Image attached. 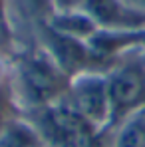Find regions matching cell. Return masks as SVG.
Listing matches in <instances>:
<instances>
[{"label":"cell","mask_w":145,"mask_h":147,"mask_svg":"<svg viewBox=\"0 0 145 147\" xmlns=\"http://www.w3.org/2000/svg\"><path fill=\"white\" fill-rule=\"evenodd\" d=\"M109 147H145V107L111 129Z\"/></svg>","instance_id":"6"},{"label":"cell","mask_w":145,"mask_h":147,"mask_svg":"<svg viewBox=\"0 0 145 147\" xmlns=\"http://www.w3.org/2000/svg\"><path fill=\"white\" fill-rule=\"evenodd\" d=\"M6 84L16 107L26 113L60 101L68 92L70 76L36 46L12 58Z\"/></svg>","instance_id":"1"},{"label":"cell","mask_w":145,"mask_h":147,"mask_svg":"<svg viewBox=\"0 0 145 147\" xmlns=\"http://www.w3.org/2000/svg\"><path fill=\"white\" fill-rule=\"evenodd\" d=\"M66 99L99 131H111V105L105 70H86L70 78Z\"/></svg>","instance_id":"3"},{"label":"cell","mask_w":145,"mask_h":147,"mask_svg":"<svg viewBox=\"0 0 145 147\" xmlns=\"http://www.w3.org/2000/svg\"><path fill=\"white\" fill-rule=\"evenodd\" d=\"M40 147H42V145H40Z\"/></svg>","instance_id":"13"},{"label":"cell","mask_w":145,"mask_h":147,"mask_svg":"<svg viewBox=\"0 0 145 147\" xmlns=\"http://www.w3.org/2000/svg\"><path fill=\"white\" fill-rule=\"evenodd\" d=\"M12 42V26L8 16V2L0 0V50H6Z\"/></svg>","instance_id":"10"},{"label":"cell","mask_w":145,"mask_h":147,"mask_svg":"<svg viewBox=\"0 0 145 147\" xmlns=\"http://www.w3.org/2000/svg\"><path fill=\"white\" fill-rule=\"evenodd\" d=\"M26 6V10L32 14V18L42 24V22H48V18L54 14V6H52V0H22Z\"/></svg>","instance_id":"9"},{"label":"cell","mask_w":145,"mask_h":147,"mask_svg":"<svg viewBox=\"0 0 145 147\" xmlns=\"http://www.w3.org/2000/svg\"><path fill=\"white\" fill-rule=\"evenodd\" d=\"M12 117H16V103L8 90V84L4 82V84H0V129Z\"/></svg>","instance_id":"8"},{"label":"cell","mask_w":145,"mask_h":147,"mask_svg":"<svg viewBox=\"0 0 145 147\" xmlns=\"http://www.w3.org/2000/svg\"><path fill=\"white\" fill-rule=\"evenodd\" d=\"M97 30L139 32L145 30V12L135 10L123 0H86L80 8Z\"/></svg>","instance_id":"5"},{"label":"cell","mask_w":145,"mask_h":147,"mask_svg":"<svg viewBox=\"0 0 145 147\" xmlns=\"http://www.w3.org/2000/svg\"><path fill=\"white\" fill-rule=\"evenodd\" d=\"M111 105V129L145 107V66L139 58H123L105 70Z\"/></svg>","instance_id":"2"},{"label":"cell","mask_w":145,"mask_h":147,"mask_svg":"<svg viewBox=\"0 0 145 147\" xmlns=\"http://www.w3.org/2000/svg\"><path fill=\"white\" fill-rule=\"evenodd\" d=\"M123 2H127V4H129V6H133L135 10L145 12V0H123Z\"/></svg>","instance_id":"12"},{"label":"cell","mask_w":145,"mask_h":147,"mask_svg":"<svg viewBox=\"0 0 145 147\" xmlns=\"http://www.w3.org/2000/svg\"><path fill=\"white\" fill-rule=\"evenodd\" d=\"M86 0H52V6H54V14L58 12H74V10H80L84 6Z\"/></svg>","instance_id":"11"},{"label":"cell","mask_w":145,"mask_h":147,"mask_svg":"<svg viewBox=\"0 0 145 147\" xmlns=\"http://www.w3.org/2000/svg\"><path fill=\"white\" fill-rule=\"evenodd\" d=\"M38 36H40V48L70 78L86 70H99L86 40L58 32L46 22L38 24Z\"/></svg>","instance_id":"4"},{"label":"cell","mask_w":145,"mask_h":147,"mask_svg":"<svg viewBox=\"0 0 145 147\" xmlns=\"http://www.w3.org/2000/svg\"><path fill=\"white\" fill-rule=\"evenodd\" d=\"M40 139L24 115H16L0 129V147H40Z\"/></svg>","instance_id":"7"}]
</instances>
